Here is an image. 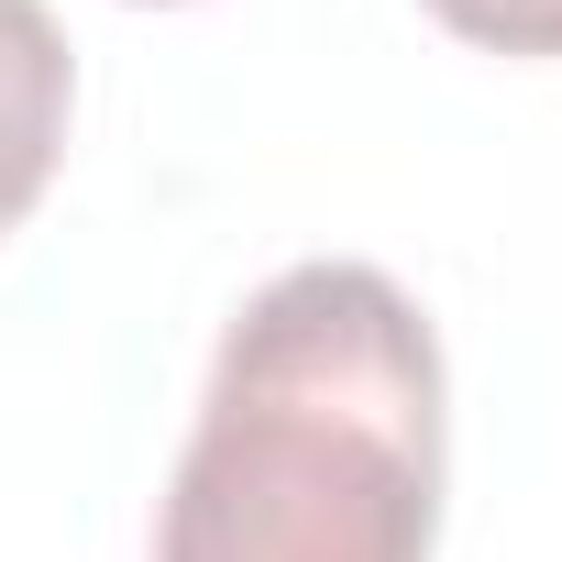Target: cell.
<instances>
[{
	"label": "cell",
	"mask_w": 562,
	"mask_h": 562,
	"mask_svg": "<svg viewBox=\"0 0 562 562\" xmlns=\"http://www.w3.org/2000/svg\"><path fill=\"white\" fill-rule=\"evenodd\" d=\"M441 342L375 265H288L210 353L155 562H430Z\"/></svg>",
	"instance_id": "6da1fadb"
},
{
	"label": "cell",
	"mask_w": 562,
	"mask_h": 562,
	"mask_svg": "<svg viewBox=\"0 0 562 562\" xmlns=\"http://www.w3.org/2000/svg\"><path fill=\"white\" fill-rule=\"evenodd\" d=\"M78 111V56L56 34L45 0H0V232H23V210L56 188Z\"/></svg>",
	"instance_id": "7a4b0ae2"
},
{
	"label": "cell",
	"mask_w": 562,
	"mask_h": 562,
	"mask_svg": "<svg viewBox=\"0 0 562 562\" xmlns=\"http://www.w3.org/2000/svg\"><path fill=\"white\" fill-rule=\"evenodd\" d=\"M430 23L485 56H562V0H430Z\"/></svg>",
	"instance_id": "3957f363"
}]
</instances>
